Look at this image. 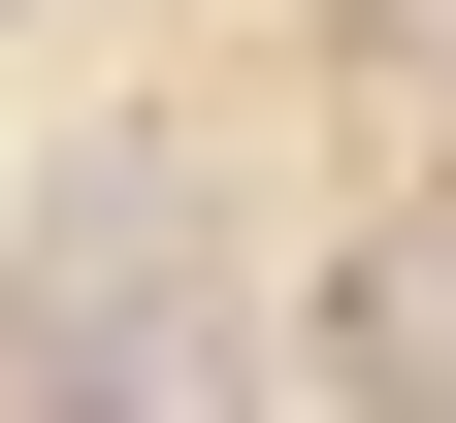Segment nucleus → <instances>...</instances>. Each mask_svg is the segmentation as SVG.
<instances>
[{
    "label": "nucleus",
    "instance_id": "1",
    "mask_svg": "<svg viewBox=\"0 0 456 423\" xmlns=\"http://www.w3.org/2000/svg\"><path fill=\"white\" fill-rule=\"evenodd\" d=\"M0 391H33V423H228V293H196V163H66V228L0 261Z\"/></svg>",
    "mask_w": 456,
    "mask_h": 423
},
{
    "label": "nucleus",
    "instance_id": "2",
    "mask_svg": "<svg viewBox=\"0 0 456 423\" xmlns=\"http://www.w3.org/2000/svg\"><path fill=\"white\" fill-rule=\"evenodd\" d=\"M326 358H359L391 423H456V261H359V293H326Z\"/></svg>",
    "mask_w": 456,
    "mask_h": 423
}]
</instances>
